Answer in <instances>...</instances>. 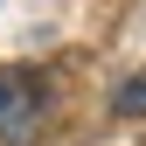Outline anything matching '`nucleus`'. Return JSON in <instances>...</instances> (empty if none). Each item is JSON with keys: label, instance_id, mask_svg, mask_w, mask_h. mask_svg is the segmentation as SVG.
<instances>
[{"label": "nucleus", "instance_id": "2", "mask_svg": "<svg viewBox=\"0 0 146 146\" xmlns=\"http://www.w3.org/2000/svg\"><path fill=\"white\" fill-rule=\"evenodd\" d=\"M118 111H146V70L118 84Z\"/></svg>", "mask_w": 146, "mask_h": 146}, {"label": "nucleus", "instance_id": "1", "mask_svg": "<svg viewBox=\"0 0 146 146\" xmlns=\"http://www.w3.org/2000/svg\"><path fill=\"white\" fill-rule=\"evenodd\" d=\"M49 118V98L28 70H0V146H35Z\"/></svg>", "mask_w": 146, "mask_h": 146}]
</instances>
